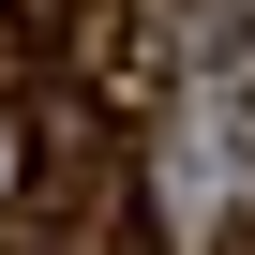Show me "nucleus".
I'll return each instance as SVG.
<instances>
[{"label":"nucleus","instance_id":"1","mask_svg":"<svg viewBox=\"0 0 255 255\" xmlns=\"http://www.w3.org/2000/svg\"><path fill=\"white\" fill-rule=\"evenodd\" d=\"M240 15H255V0H150V30H165V45H195V60H225V45H240Z\"/></svg>","mask_w":255,"mask_h":255}]
</instances>
